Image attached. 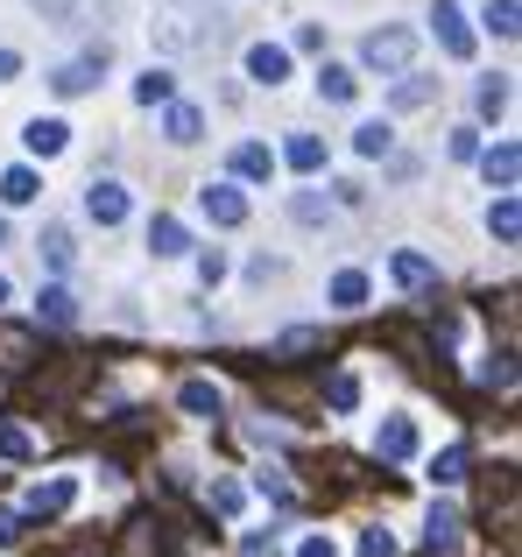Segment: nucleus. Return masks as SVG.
<instances>
[{
	"mask_svg": "<svg viewBox=\"0 0 522 557\" xmlns=\"http://www.w3.org/2000/svg\"><path fill=\"white\" fill-rule=\"evenodd\" d=\"M410 57H417V36H410V28H374V36L360 42V64L382 71V78H402V71H410Z\"/></svg>",
	"mask_w": 522,
	"mask_h": 557,
	"instance_id": "nucleus-1",
	"label": "nucleus"
},
{
	"mask_svg": "<svg viewBox=\"0 0 522 557\" xmlns=\"http://www.w3.org/2000/svg\"><path fill=\"white\" fill-rule=\"evenodd\" d=\"M127 212H135L127 184H113V177H92V184H85V219H92V226H121Z\"/></svg>",
	"mask_w": 522,
	"mask_h": 557,
	"instance_id": "nucleus-2",
	"label": "nucleus"
},
{
	"mask_svg": "<svg viewBox=\"0 0 522 557\" xmlns=\"http://www.w3.org/2000/svg\"><path fill=\"white\" fill-rule=\"evenodd\" d=\"M99 78H107V50H92V57H71V64H57V71H50V92H57V99H78V92H92Z\"/></svg>",
	"mask_w": 522,
	"mask_h": 557,
	"instance_id": "nucleus-3",
	"label": "nucleus"
},
{
	"mask_svg": "<svg viewBox=\"0 0 522 557\" xmlns=\"http://www.w3.org/2000/svg\"><path fill=\"white\" fill-rule=\"evenodd\" d=\"M431 28H438L445 57H459V64L473 57V28H467V8H459V0H438V8H431Z\"/></svg>",
	"mask_w": 522,
	"mask_h": 557,
	"instance_id": "nucleus-4",
	"label": "nucleus"
},
{
	"mask_svg": "<svg viewBox=\"0 0 522 557\" xmlns=\"http://www.w3.org/2000/svg\"><path fill=\"white\" fill-rule=\"evenodd\" d=\"M424 544L438 550V557H452L459 544H467V516H459L452 502H431V516H424Z\"/></svg>",
	"mask_w": 522,
	"mask_h": 557,
	"instance_id": "nucleus-5",
	"label": "nucleus"
},
{
	"mask_svg": "<svg viewBox=\"0 0 522 557\" xmlns=\"http://www.w3.org/2000/svg\"><path fill=\"white\" fill-rule=\"evenodd\" d=\"M206 36H212V28L198 22V8H170L163 22H156V42H163V50H198Z\"/></svg>",
	"mask_w": 522,
	"mask_h": 557,
	"instance_id": "nucleus-6",
	"label": "nucleus"
},
{
	"mask_svg": "<svg viewBox=\"0 0 522 557\" xmlns=\"http://www.w3.org/2000/svg\"><path fill=\"white\" fill-rule=\"evenodd\" d=\"M198 212H206L212 226H248V198H240L234 184H206L198 190Z\"/></svg>",
	"mask_w": 522,
	"mask_h": 557,
	"instance_id": "nucleus-7",
	"label": "nucleus"
},
{
	"mask_svg": "<svg viewBox=\"0 0 522 557\" xmlns=\"http://www.w3.org/2000/svg\"><path fill=\"white\" fill-rule=\"evenodd\" d=\"M374 451H382V459H417V423L410 417H382L374 423Z\"/></svg>",
	"mask_w": 522,
	"mask_h": 557,
	"instance_id": "nucleus-8",
	"label": "nucleus"
},
{
	"mask_svg": "<svg viewBox=\"0 0 522 557\" xmlns=\"http://www.w3.org/2000/svg\"><path fill=\"white\" fill-rule=\"evenodd\" d=\"M78 502V480H42V487H28V502H22V516H64V508Z\"/></svg>",
	"mask_w": 522,
	"mask_h": 557,
	"instance_id": "nucleus-9",
	"label": "nucleus"
},
{
	"mask_svg": "<svg viewBox=\"0 0 522 557\" xmlns=\"http://www.w3.org/2000/svg\"><path fill=\"white\" fill-rule=\"evenodd\" d=\"M149 247H156V261L191 255V226H184V219H170V212H156V219H149Z\"/></svg>",
	"mask_w": 522,
	"mask_h": 557,
	"instance_id": "nucleus-10",
	"label": "nucleus"
},
{
	"mask_svg": "<svg viewBox=\"0 0 522 557\" xmlns=\"http://www.w3.org/2000/svg\"><path fill=\"white\" fill-rule=\"evenodd\" d=\"M248 78L275 92V85L289 78V50H283V42H254V50H248Z\"/></svg>",
	"mask_w": 522,
	"mask_h": 557,
	"instance_id": "nucleus-11",
	"label": "nucleus"
},
{
	"mask_svg": "<svg viewBox=\"0 0 522 557\" xmlns=\"http://www.w3.org/2000/svg\"><path fill=\"white\" fill-rule=\"evenodd\" d=\"M481 177L495 184V190H515V177H522V149H515V141H495V149L481 156Z\"/></svg>",
	"mask_w": 522,
	"mask_h": 557,
	"instance_id": "nucleus-12",
	"label": "nucleus"
},
{
	"mask_svg": "<svg viewBox=\"0 0 522 557\" xmlns=\"http://www.w3.org/2000/svg\"><path fill=\"white\" fill-rule=\"evenodd\" d=\"M388 275H396L402 289H431V283H438V261H431V255H410V247H402V255L388 261Z\"/></svg>",
	"mask_w": 522,
	"mask_h": 557,
	"instance_id": "nucleus-13",
	"label": "nucleus"
},
{
	"mask_svg": "<svg viewBox=\"0 0 522 557\" xmlns=\"http://www.w3.org/2000/svg\"><path fill=\"white\" fill-rule=\"evenodd\" d=\"M36 318H42V325H78V297H71L64 283H50L36 297Z\"/></svg>",
	"mask_w": 522,
	"mask_h": 557,
	"instance_id": "nucleus-14",
	"label": "nucleus"
},
{
	"mask_svg": "<svg viewBox=\"0 0 522 557\" xmlns=\"http://www.w3.org/2000/svg\"><path fill=\"white\" fill-rule=\"evenodd\" d=\"M22 141H28L36 156H64V149H71V127H64V121H28Z\"/></svg>",
	"mask_w": 522,
	"mask_h": 557,
	"instance_id": "nucleus-15",
	"label": "nucleus"
},
{
	"mask_svg": "<svg viewBox=\"0 0 522 557\" xmlns=\"http://www.w3.org/2000/svg\"><path fill=\"white\" fill-rule=\"evenodd\" d=\"M163 135L177 141V149H191V141L206 135V113H198V107H170V113H163Z\"/></svg>",
	"mask_w": 522,
	"mask_h": 557,
	"instance_id": "nucleus-16",
	"label": "nucleus"
},
{
	"mask_svg": "<svg viewBox=\"0 0 522 557\" xmlns=\"http://www.w3.org/2000/svg\"><path fill=\"white\" fill-rule=\"evenodd\" d=\"M177 403L191 409V417H206V423H212V417H220V409H226V395L212 388V381H184V388H177Z\"/></svg>",
	"mask_w": 522,
	"mask_h": 557,
	"instance_id": "nucleus-17",
	"label": "nucleus"
},
{
	"mask_svg": "<svg viewBox=\"0 0 522 557\" xmlns=\"http://www.w3.org/2000/svg\"><path fill=\"white\" fill-rule=\"evenodd\" d=\"M318 92H325V99H332V107H353V92H360V78H353V71H346V64H325V71H318Z\"/></svg>",
	"mask_w": 522,
	"mask_h": 557,
	"instance_id": "nucleus-18",
	"label": "nucleus"
},
{
	"mask_svg": "<svg viewBox=\"0 0 522 557\" xmlns=\"http://www.w3.org/2000/svg\"><path fill=\"white\" fill-rule=\"evenodd\" d=\"M170 92H177V78H170L163 64H149V71L135 78V99H141V107H170Z\"/></svg>",
	"mask_w": 522,
	"mask_h": 557,
	"instance_id": "nucleus-19",
	"label": "nucleus"
},
{
	"mask_svg": "<svg viewBox=\"0 0 522 557\" xmlns=\"http://www.w3.org/2000/svg\"><path fill=\"white\" fill-rule=\"evenodd\" d=\"M283 163H289V170H303V177H311V170H325V141H318V135H289Z\"/></svg>",
	"mask_w": 522,
	"mask_h": 557,
	"instance_id": "nucleus-20",
	"label": "nucleus"
},
{
	"mask_svg": "<svg viewBox=\"0 0 522 557\" xmlns=\"http://www.w3.org/2000/svg\"><path fill=\"white\" fill-rule=\"evenodd\" d=\"M36 247H42V261H50L57 275L78 261V247H71V226H42V240H36Z\"/></svg>",
	"mask_w": 522,
	"mask_h": 557,
	"instance_id": "nucleus-21",
	"label": "nucleus"
},
{
	"mask_svg": "<svg viewBox=\"0 0 522 557\" xmlns=\"http://www.w3.org/2000/svg\"><path fill=\"white\" fill-rule=\"evenodd\" d=\"M487 226H495V240H515V233H522V205H515V190H501V198L487 205Z\"/></svg>",
	"mask_w": 522,
	"mask_h": 557,
	"instance_id": "nucleus-22",
	"label": "nucleus"
},
{
	"mask_svg": "<svg viewBox=\"0 0 522 557\" xmlns=\"http://www.w3.org/2000/svg\"><path fill=\"white\" fill-rule=\"evenodd\" d=\"M269 170H275V156L261 149V141H240V149H234V177H248V184H261V177H269Z\"/></svg>",
	"mask_w": 522,
	"mask_h": 557,
	"instance_id": "nucleus-23",
	"label": "nucleus"
},
{
	"mask_svg": "<svg viewBox=\"0 0 522 557\" xmlns=\"http://www.w3.org/2000/svg\"><path fill=\"white\" fill-rule=\"evenodd\" d=\"M332 304H339V311H360V304H368V275L339 269V275H332Z\"/></svg>",
	"mask_w": 522,
	"mask_h": 557,
	"instance_id": "nucleus-24",
	"label": "nucleus"
},
{
	"mask_svg": "<svg viewBox=\"0 0 522 557\" xmlns=\"http://www.w3.org/2000/svg\"><path fill=\"white\" fill-rule=\"evenodd\" d=\"M431 99H438V85H431V78H402L396 92H388V107H396V113H417V107H431Z\"/></svg>",
	"mask_w": 522,
	"mask_h": 557,
	"instance_id": "nucleus-25",
	"label": "nucleus"
},
{
	"mask_svg": "<svg viewBox=\"0 0 522 557\" xmlns=\"http://www.w3.org/2000/svg\"><path fill=\"white\" fill-rule=\"evenodd\" d=\"M431 480H438V487H459V480H467V445H445L438 459H431Z\"/></svg>",
	"mask_w": 522,
	"mask_h": 557,
	"instance_id": "nucleus-26",
	"label": "nucleus"
},
{
	"mask_svg": "<svg viewBox=\"0 0 522 557\" xmlns=\"http://www.w3.org/2000/svg\"><path fill=\"white\" fill-rule=\"evenodd\" d=\"M289 219H297V226H325V219H332V198H318V190H297V198H289Z\"/></svg>",
	"mask_w": 522,
	"mask_h": 557,
	"instance_id": "nucleus-27",
	"label": "nucleus"
},
{
	"mask_svg": "<svg viewBox=\"0 0 522 557\" xmlns=\"http://www.w3.org/2000/svg\"><path fill=\"white\" fill-rule=\"evenodd\" d=\"M206 502L220 508V516H240V508H248V487H240V480H226V473H220V480H212V487H206Z\"/></svg>",
	"mask_w": 522,
	"mask_h": 557,
	"instance_id": "nucleus-28",
	"label": "nucleus"
},
{
	"mask_svg": "<svg viewBox=\"0 0 522 557\" xmlns=\"http://www.w3.org/2000/svg\"><path fill=\"white\" fill-rule=\"evenodd\" d=\"M353 149L368 156V163H374V156H388V149H396V135H388V121H368V127H353Z\"/></svg>",
	"mask_w": 522,
	"mask_h": 557,
	"instance_id": "nucleus-29",
	"label": "nucleus"
},
{
	"mask_svg": "<svg viewBox=\"0 0 522 557\" xmlns=\"http://www.w3.org/2000/svg\"><path fill=\"white\" fill-rule=\"evenodd\" d=\"M473 99H481L487 121H501V113H509V78H481V92H473Z\"/></svg>",
	"mask_w": 522,
	"mask_h": 557,
	"instance_id": "nucleus-30",
	"label": "nucleus"
},
{
	"mask_svg": "<svg viewBox=\"0 0 522 557\" xmlns=\"http://www.w3.org/2000/svg\"><path fill=\"white\" fill-rule=\"evenodd\" d=\"M36 170H8V177H0V198H8V205H28V198H36Z\"/></svg>",
	"mask_w": 522,
	"mask_h": 557,
	"instance_id": "nucleus-31",
	"label": "nucleus"
},
{
	"mask_svg": "<svg viewBox=\"0 0 522 557\" xmlns=\"http://www.w3.org/2000/svg\"><path fill=\"white\" fill-rule=\"evenodd\" d=\"M0 459H36V437L22 423H0Z\"/></svg>",
	"mask_w": 522,
	"mask_h": 557,
	"instance_id": "nucleus-32",
	"label": "nucleus"
},
{
	"mask_svg": "<svg viewBox=\"0 0 522 557\" xmlns=\"http://www.w3.org/2000/svg\"><path fill=\"white\" fill-rule=\"evenodd\" d=\"M254 487H261V494H269V502H275V508H297V487H289V480H283V473H275V466H261V480H254Z\"/></svg>",
	"mask_w": 522,
	"mask_h": 557,
	"instance_id": "nucleus-33",
	"label": "nucleus"
},
{
	"mask_svg": "<svg viewBox=\"0 0 522 557\" xmlns=\"http://www.w3.org/2000/svg\"><path fill=\"white\" fill-rule=\"evenodd\" d=\"M325 403H332V409H360V381H353V374H332V381H325Z\"/></svg>",
	"mask_w": 522,
	"mask_h": 557,
	"instance_id": "nucleus-34",
	"label": "nucleus"
},
{
	"mask_svg": "<svg viewBox=\"0 0 522 557\" xmlns=\"http://www.w3.org/2000/svg\"><path fill=\"white\" fill-rule=\"evenodd\" d=\"M481 381H487V388H515V354H495L481 368Z\"/></svg>",
	"mask_w": 522,
	"mask_h": 557,
	"instance_id": "nucleus-35",
	"label": "nucleus"
},
{
	"mask_svg": "<svg viewBox=\"0 0 522 557\" xmlns=\"http://www.w3.org/2000/svg\"><path fill=\"white\" fill-rule=\"evenodd\" d=\"M240 557H283V544H275V530H248L240 536Z\"/></svg>",
	"mask_w": 522,
	"mask_h": 557,
	"instance_id": "nucleus-36",
	"label": "nucleus"
},
{
	"mask_svg": "<svg viewBox=\"0 0 522 557\" xmlns=\"http://www.w3.org/2000/svg\"><path fill=\"white\" fill-rule=\"evenodd\" d=\"M487 28H495V36H515V0H495V8H487Z\"/></svg>",
	"mask_w": 522,
	"mask_h": 557,
	"instance_id": "nucleus-37",
	"label": "nucleus"
},
{
	"mask_svg": "<svg viewBox=\"0 0 522 557\" xmlns=\"http://www.w3.org/2000/svg\"><path fill=\"white\" fill-rule=\"evenodd\" d=\"M473 156H481V135H473V127H452V163H473Z\"/></svg>",
	"mask_w": 522,
	"mask_h": 557,
	"instance_id": "nucleus-38",
	"label": "nucleus"
},
{
	"mask_svg": "<svg viewBox=\"0 0 522 557\" xmlns=\"http://www.w3.org/2000/svg\"><path fill=\"white\" fill-rule=\"evenodd\" d=\"M360 557H396V536H388V530H368V536H360Z\"/></svg>",
	"mask_w": 522,
	"mask_h": 557,
	"instance_id": "nucleus-39",
	"label": "nucleus"
},
{
	"mask_svg": "<svg viewBox=\"0 0 522 557\" xmlns=\"http://www.w3.org/2000/svg\"><path fill=\"white\" fill-rule=\"evenodd\" d=\"M220 275H226V255H220V247H206V255H198V283H220Z\"/></svg>",
	"mask_w": 522,
	"mask_h": 557,
	"instance_id": "nucleus-40",
	"label": "nucleus"
},
{
	"mask_svg": "<svg viewBox=\"0 0 522 557\" xmlns=\"http://www.w3.org/2000/svg\"><path fill=\"white\" fill-rule=\"evenodd\" d=\"M22 544V508H0V550Z\"/></svg>",
	"mask_w": 522,
	"mask_h": 557,
	"instance_id": "nucleus-41",
	"label": "nucleus"
},
{
	"mask_svg": "<svg viewBox=\"0 0 522 557\" xmlns=\"http://www.w3.org/2000/svg\"><path fill=\"white\" fill-rule=\"evenodd\" d=\"M297 557H339V550H332V536H303V550Z\"/></svg>",
	"mask_w": 522,
	"mask_h": 557,
	"instance_id": "nucleus-42",
	"label": "nucleus"
},
{
	"mask_svg": "<svg viewBox=\"0 0 522 557\" xmlns=\"http://www.w3.org/2000/svg\"><path fill=\"white\" fill-rule=\"evenodd\" d=\"M42 14H50V22H71V8H78V0H36Z\"/></svg>",
	"mask_w": 522,
	"mask_h": 557,
	"instance_id": "nucleus-43",
	"label": "nucleus"
},
{
	"mask_svg": "<svg viewBox=\"0 0 522 557\" xmlns=\"http://www.w3.org/2000/svg\"><path fill=\"white\" fill-rule=\"evenodd\" d=\"M22 71V50H0V78H14Z\"/></svg>",
	"mask_w": 522,
	"mask_h": 557,
	"instance_id": "nucleus-44",
	"label": "nucleus"
},
{
	"mask_svg": "<svg viewBox=\"0 0 522 557\" xmlns=\"http://www.w3.org/2000/svg\"><path fill=\"white\" fill-rule=\"evenodd\" d=\"M0 304H8V275H0Z\"/></svg>",
	"mask_w": 522,
	"mask_h": 557,
	"instance_id": "nucleus-45",
	"label": "nucleus"
},
{
	"mask_svg": "<svg viewBox=\"0 0 522 557\" xmlns=\"http://www.w3.org/2000/svg\"><path fill=\"white\" fill-rule=\"evenodd\" d=\"M0 240H8V219H0Z\"/></svg>",
	"mask_w": 522,
	"mask_h": 557,
	"instance_id": "nucleus-46",
	"label": "nucleus"
}]
</instances>
